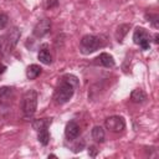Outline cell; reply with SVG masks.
<instances>
[{"label": "cell", "mask_w": 159, "mask_h": 159, "mask_svg": "<svg viewBox=\"0 0 159 159\" xmlns=\"http://www.w3.org/2000/svg\"><path fill=\"white\" fill-rule=\"evenodd\" d=\"M80 82H78V78L75 76V75H65L62 77V81L61 83L57 86L55 93H53V99L57 104H65L67 103L73 93H75V89L78 87Z\"/></svg>", "instance_id": "obj_1"}, {"label": "cell", "mask_w": 159, "mask_h": 159, "mask_svg": "<svg viewBox=\"0 0 159 159\" xmlns=\"http://www.w3.org/2000/svg\"><path fill=\"white\" fill-rule=\"evenodd\" d=\"M37 108V92L35 89H27L21 101V109L26 119H31Z\"/></svg>", "instance_id": "obj_2"}, {"label": "cell", "mask_w": 159, "mask_h": 159, "mask_svg": "<svg viewBox=\"0 0 159 159\" xmlns=\"http://www.w3.org/2000/svg\"><path fill=\"white\" fill-rule=\"evenodd\" d=\"M104 46V41L96 35H84L80 41V50L83 55H89Z\"/></svg>", "instance_id": "obj_3"}, {"label": "cell", "mask_w": 159, "mask_h": 159, "mask_svg": "<svg viewBox=\"0 0 159 159\" xmlns=\"http://www.w3.org/2000/svg\"><path fill=\"white\" fill-rule=\"evenodd\" d=\"M21 32L17 27H12L7 34L2 35V48H1V53H7L10 52L17 43V41L20 40Z\"/></svg>", "instance_id": "obj_4"}, {"label": "cell", "mask_w": 159, "mask_h": 159, "mask_svg": "<svg viewBox=\"0 0 159 159\" xmlns=\"http://www.w3.org/2000/svg\"><path fill=\"white\" fill-rule=\"evenodd\" d=\"M150 40H152V36L148 32V30H145L144 27H140V26L135 27V30L133 32V41L135 45L140 46L143 50H149Z\"/></svg>", "instance_id": "obj_5"}, {"label": "cell", "mask_w": 159, "mask_h": 159, "mask_svg": "<svg viewBox=\"0 0 159 159\" xmlns=\"http://www.w3.org/2000/svg\"><path fill=\"white\" fill-rule=\"evenodd\" d=\"M104 127L111 132L119 133L125 129V120L122 116H111V117L106 118Z\"/></svg>", "instance_id": "obj_6"}, {"label": "cell", "mask_w": 159, "mask_h": 159, "mask_svg": "<svg viewBox=\"0 0 159 159\" xmlns=\"http://www.w3.org/2000/svg\"><path fill=\"white\" fill-rule=\"evenodd\" d=\"M50 31H51V20L45 17V19H41V20L37 21V24L34 26L32 34H34L35 37L41 39V37L46 36Z\"/></svg>", "instance_id": "obj_7"}, {"label": "cell", "mask_w": 159, "mask_h": 159, "mask_svg": "<svg viewBox=\"0 0 159 159\" xmlns=\"http://www.w3.org/2000/svg\"><path fill=\"white\" fill-rule=\"evenodd\" d=\"M65 135L68 140H75L78 138L80 135V125L75 122V120H71L66 124V128H65Z\"/></svg>", "instance_id": "obj_8"}, {"label": "cell", "mask_w": 159, "mask_h": 159, "mask_svg": "<svg viewBox=\"0 0 159 159\" xmlns=\"http://www.w3.org/2000/svg\"><path fill=\"white\" fill-rule=\"evenodd\" d=\"M96 62H97L98 65L106 67V68H112V67H114V65H116V61H114L113 56L109 55V53H107V52L99 53V56L96 58Z\"/></svg>", "instance_id": "obj_9"}, {"label": "cell", "mask_w": 159, "mask_h": 159, "mask_svg": "<svg viewBox=\"0 0 159 159\" xmlns=\"http://www.w3.org/2000/svg\"><path fill=\"white\" fill-rule=\"evenodd\" d=\"M37 58H39L40 62L43 63V65H50V63L52 62V56H51V53H50V51H48V46H47L46 43H43V45L41 46L40 51H39V53H37Z\"/></svg>", "instance_id": "obj_10"}, {"label": "cell", "mask_w": 159, "mask_h": 159, "mask_svg": "<svg viewBox=\"0 0 159 159\" xmlns=\"http://www.w3.org/2000/svg\"><path fill=\"white\" fill-rule=\"evenodd\" d=\"M14 96V88L9 86L0 87V104H6L11 101Z\"/></svg>", "instance_id": "obj_11"}, {"label": "cell", "mask_w": 159, "mask_h": 159, "mask_svg": "<svg viewBox=\"0 0 159 159\" xmlns=\"http://www.w3.org/2000/svg\"><path fill=\"white\" fill-rule=\"evenodd\" d=\"M130 99H132L134 103H138V104L145 103V102H147V93H145L142 88H135V89H133L132 93H130Z\"/></svg>", "instance_id": "obj_12"}, {"label": "cell", "mask_w": 159, "mask_h": 159, "mask_svg": "<svg viewBox=\"0 0 159 159\" xmlns=\"http://www.w3.org/2000/svg\"><path fill=\"white\" fill-rule=\"evenodd\" d=\"M92 138L94 139V142L97 143H103L104 142V138H106V133H104V129L101 127V125H94L92 128Z\"/></svg>", "instance_id": "obj_13"}, {"label": "cell", "mask_w": 159, "mask_h": 159, "mask_svg": "<svg viewBox=\"0 0 159 159\" xmlns=\"http://www.w3.org/2000/svg\"><path fill=\"white\" fill-rule=\"evenodd\" d=\"M52 123V118H41V119H35V120H32V123H31V125H32V128L37 132V130H40V129H42V128H48V125Z\"/></svg>", "instance_id": "obj_14"}, {"label": "cell", "mask_w": 159, "mask_h": 159, "mask_svg": "<svg viewBox=\"0 0 159 159\" xmlns=\"http://www.w3.org/2000/svg\"><path fill=\"white\" fill-rule=\"evenodd\" d=\"M41 71H42V68L39 65H30L27 67V70H26V77H27V80L31 81V80L37 78L40 76Z\"/></svg>", "instance_id": "obj_15"}, {"label": "cell", "mask_w": 159, "mask_h": 159, "mask_svg": "<svg viewBox=\"0 0 159 159\" xmlns=\"http://www.w3.org/2000/svg\"><path fill=\"white\" fill-rule=\"evenodd\" d=\"M129 29H130V24H122V25H119V26L117 27L116 39H117L118 42H122V41H123V39H124L125 35L128 34Z\"/></svg>", "instance_id": "obj_16"}, {"label": "cell", "mask_w": 159, "mask_h": 159, "mask_svg": "<svg viewBox=\"0 0 159 159\" xmlns=\"http://www.w3.org/2000/svg\"><path fill=\"white\" fill-rule=\"evenodd\" d=\"M37 139L42 145H47L50 142V133L47 128H42L40 130H37Z\"/></svg>", "instance_id": "obj_17"}, {"label": "cell", "mask_w": 159, "mask_h": 159, "mask_svg": "<svg viewBox=\"0 0 159 159\" xmlns=\"http://www.w3.org/2000/svg\"><path fill=\"white\" fill-rule=\"evenodd\" d=\"M145 19L152 24L154 29L159 27V16L157 14H145Z\"/></svg>", "instance_id": "obj_18"}, {"label": "cell", "mask_w": 159, "mask_h": 159, "mask_svg": "<svg viewBox=\"0 0 159 159\" xmlns=\"http://www.w3.org/2000/svg\"><path fill=\"white\" fill-rule=\"evenodd\" d=\"M84 148V140H77L75 144H73V147H72V152L73 153H78V152H81L82 149Z\"/></svg>", "instance_id": "obj_19"}, {"label": "cell", "mask_w": 159, "mask_h": 159, "mask_svg": "<svg viewBox=\"0 0 159 159\" xmlns=\"http://www.w3.org/2000/svg\"><path fill=\"white\" fill-rule=\"evenodd\" d=\"M7 22H9V17H7V15L4 14V12H0V30L5 29L6 25H7Z\"/></svg>", "instance_id": "obj_20"}, {"label": "cell", "mask_w": 159, "mask_h": 159, "mask_svg": "<svg viewBox=\"0 0 159 159\" xmlns=\"http://www.w3.org/2000/svg\"><path fill=\"white\" fill-rule=\"evenodd\" d=\"M97 154H98V149H97L94 145H91V147H88V155H89V157L94 158Z\"/></svg>", "instance_id": "obj_21"}, {"label": "cell", "mask_w": 159, "mask_h": 159, "mask_svg": "<svg viewBox=\"0 0 159 159\" xmlns=\"http://www.w3.org/2000/svg\"><path fill=\"white\" fill-rule=\"evenodd\" d=\"M58 5V0H48L47 1V9H52Z\"/></svg>", "instance_id": "obj_22"}, {"label": "cell", "mask_w": 159, "mask_h": 159, "mask_svg": "<svg viewBox=\"0 0 159 159\" xmlns=\"http://www.w3.org/2000/svg\"><path fill=\"white\" fill-rule=\"evenodd\" d=\"M6 71V66H4V65H0V76L4 73Z\"/></svg>", "instance_id": "obj_23"}, {"label": "cell", "mask_w": 159, "mask_h": 159, "mask_svg": "<svg viewBox=\"0 0 159 159\" xmlns=\"http://www.w3.org/2000/svg\"><path fill=\"white\" fill-rule=\"evenodd\" d=\"M158 39H159V36H158V34H155V35H154V42H155V43H158V42H159V40H158Z\"/></svg>", "instance_id": "obj_24"}, {"label": "cell", "mask_w": 159, "mask_h": 159, "mask_svg": "<svg viewBox=\"0 0 159 159\" xmlns=\"http://www.w3.org/2000/svg\"><path fill=\"white\" fill-rule=\"evenodd\" d=\"M1 48H2V37L0 36V52H1Z\"/></svg>", "instance_id": "obj_25"}, {"label": "cell", "mask_w": 159, "mask_h": 159, "mask_svg": "<svg viewBox=\"0 0 159 159\" xmlns=\"http://www.w3.org/2000/svg\"><path fill=\"white\" fill-rule=\"evenodd\" d=\"M48 158H57V155H55V154H50Z\"/></svg>", "instance_id": "obj_26"}]
</instances>
